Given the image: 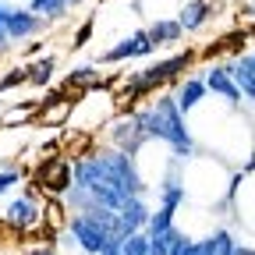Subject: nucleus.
Returning <instances> with one entry per match:
<instances>
[{"mask_svg": "<svg viewBox=\"0 0 255 255\" xmlns=\"http://www.w3.org/2000/svg\"><path fill=\"white\" fill-rule=\"evenodd\" d=\"M184 202V184L177 181V177H167L163 184H159V206H170V209H177Z\"/></svg>", "mask_w": 255, "mask_h": 255, "instance_id": "obj_15", "label": "nucleus"}, {"mask_svg": "<svg viewBox=\"0 0 255 255\" xmlns=\"http://www.w3.org/2000/svg\"><path fill=\"white\" fill-rule=\"evenodd\" d=\"M138 114H142V121H145L149 138L167 142V145L174 149V156H181V159L195 156V138H191L188 124H184V114H181V107H177L174 96H159L156 103L142 107Z\"/></svg>", "mask_w": 255, "mask_h": 255, "instance_id": "obj_1", "label": "nucleus"}, {"mask_svg": "<svg viewBox=\"0 0 255 255\" xmlns=\"http://www.w3.org/2000/svg\"><path fill=\"white\" fill-rule=\"evenodd\" d=\"M64 4H78V0H64Z\"/></svg>", "mask_w": 255, "mask_h": 255, "instance_id": "obj_25", "label": "nucleus"}, {"mask_svg": "<svg viewBox=\"0 0 255 255\" xmlns=\"http://www.w3.org/2000/svg\"><path fill=\"white\" fill-rule=\"evenodd\" d=\"M110 142H114V149H121V152H128V156H138L142 145L149 142V131H145L142 114L131 110V114L117 117V121L110 124Z\"/></svg>", "mask_w": 255, "mask_h": 255, "instance_id": "obj_3", "label": "nucleus"}, {"mask_svg": "<svg viewBox=\"0 0 255 255\" xmlns=\"http://www.w3.org/2000/svg\"><path fill=\"white\" fill-rule=\"evenodd\" d=\"M92 28H96V18H85V21L78 25V32H75V39H71V50H82V46L92 39Z\"/></svg>", "mask_w": 255, "mask_h": 255, "instance_id": "obj_20", "label": "nucleus"}, {"mask_svg": "<svg viewBox=\"0 0 255 255\" xmlns=\"http://www.w3.org/2000/svg\"><path fill=\"white\" fill-rule=\"evenodd\" d=\"M0 28H4L7 43H21L43 28V18L32 7H18V4H4L0 0Z\"/></svg>", "mask_w": 255, "mask_h": 255, "instance_id": "obj_4", "label": "nucleus"}, {"mask_svg": "<svg viewBox=\"0 0 255 255\" xmlns=\"http://www.w3.org/2000/svg\"><path fill=\"white\" fill-rule=\"evenodd\" d=\"M18 181H21V174H18L14 167H4V170H0V195H7Z\"/></svg>", "mask_w": 255, "mask_h": 255, "instance_id": "obj_22", "label": "nucleus"}, {"mask_svg": "<svg viewBox=\"0 0 255 255\" xmlns=\"http://www.w3.org/2000/svg\"><path fill=\"white\" fill-rule=\"evenodd\" d=\"M21 255H57V252H53L50 245H36V248H25Z\"/></svg>", "mask_w": 255, "mask_h": 255, "instance_id": "obj_23", "label": "nucleus"}, {"mask_svg": "<svg viewBox=\"0 0 255 255\" xmlns=\"http://www.w3.org/2000/svg\"><path fill=\"white\" fill-rule=\"evenodd\" d=\"M209 18H213V4H209V0H184V7L177 11V21H181L184 32H199Z\"/></svg>", "mask_w": 255, "mask_h": 255, "instance_id": "obj_10", "label": "nucleus"}, {"mask_svg": "<svg viewBox=\"0 0 255 255\" xmlns=\"http://www.w3.org/2000/svg\"><path fill=\"white\" fill-rule=\"evenodd\" d=\"M4 220L11 223L14 231H32L36 223L43 220V209H39V191L28 188L21 199H14L7 209H4Z\"/></svg>", "mask_w": 255, "mask_h": 255, "instance_id": "obj_6", "label": "nucleus"}, {"mask_svg": "<svg viewBox=\"0 0 255 255\" xmlns=\"http://www.w3.org/2000/svg\"><path fill=\"white\" fill-rule=\"evenodd\" d=\"M231 255H238V252H231Z\"/></svg>", "mask_w": 255, "mask_h": 255, "instance_id": "obj_27", "label": "nucleus"}, {"mask_svg": "<svg viewBox=\"0 0 255 255\" xmlns=\"http://www.w3.org/2000/svg\"><path fill=\"white\" fill-rule=\"evenodd\" d=\"M248 57H252V64H255V53H248Z\"/></svg>", "mask_w": 255, "mask_h": 255, "instance_id": "obj_26", "label": "nucleus"}, {"mask_svg": "<svg viewBox=\"0 0 255 255\" xmlns=\"http://www.w3.org/2000/svg\"><path fill=\"white\" fill-rule=\"evenodd\" d=\"M149 53H156V43L149 39V32L145 28H138V32H131V36H124L117 46H110V50H103L96 60H103V64H117V60H131V57H149Z\"/></svg>", "mask_w": 255, "mask_h": 255, "instance_id": "obj_7", "label": "nucleus"}, {"mask_svg": "<svg viewBox=\"0 0 255 255\" xmlns=\"http://www.w3.org/2000/svg\"><path fill=\"white\" fill-rule=\"evenodd\" d=\"M174 213H177V209H170V206H159L156 213H149L145 234H163V231H170V227H174Z\"/></svg>", "mask_w": 255, "mask_h": 255, "instance_id": "obj_16", "label": "nucleus"}, {"mask_svg": "<svg viewBox=\"0 0 255 255\" xmlns=\"http://www.w3.org/2000/svg\"><path fill=\"white\" fill-rule=\"evenodd\" d=\"M231 75H234L241 96L255 103V64H252V57H238V60L231 64Z\"/></svg>", "mask_w": 255, "mask_h": 255, "instance_id": "obj_13", "label": "nucleus"}, {"mask_svg": "<svg viewBox=\"0 0 255 255\" xmlns=\"http://www.w3.org/2000/svg\"><path fill=\"white\" fill-rule=\"evenodd\" d=\"M174 227H177V223H174ZM174 227L163 231V234H149V255H167V252H170V234H174Z\"/></svg>", "mask_w": 255, "mask_h": 255, "instance_id": "obj_19", "label": "nucleus"}, {"mask_svg": "<svg viewBox=\"0 0 255 255\" xmlns=\"http://www.w3.org/2000/svg\"><path fill=\"white\" fill-rule=\"evenodd\" d=\"M149 213H152V209H149L145 195L124 199V206L117 209V238H128V234H135V231H145Z\"/></svg>", "mask_w": 255, "mask_h": 255, "instance_id": "obj_8", "label": "nucleus"}, {"mask_svg": "<svg viewBox=\"0 0 255 255\" xmlns=\"http://www.w3.org/2000/svg\"><path fill=\"white\" fill-rule=\"evenodd\" d=\"M0 50H4V46H0Z\"/></svg>", "mask_w": 255, "mask_h": 255, "instance_id": "obj_28", "label": "nucleus"}, {"mask_svg": "<svg viewBox=\"0 0 255 255\" xmlns=\"http://www.w3.org/2000/svg\"><path fill=\"white\" fill-rule=\"evenodd\" d=\"M53 68H57V60H53V57H43V60H36V64H28V85H36V89L50 85Z\"/></svg>", "mask_w": 255, "mask_h": 255, "instance_id": "obj_14", "label": "nucleus"}, {"mask_svg": "<svg viewBox=\"0 0 255 255\" xmlns=\"http://www.w3.org/2000/svg\"><path fill=\"white\" fill-rule=\"evenodd\" d=\"M191 60H195V53H191V50H184V53L167 57V60H156V64H149V68L135 71L131 78L124 82V89L117 92V100H121V103H131V100H138V96H149L156 85H167V82H174L181 71H188V68H191Z\"/></svg>", "mask_w": 255, "mask_h": 255, "instance_id": "obj_2", "label": "nucleus"}, {"mask_svg": "<svg viewBox=\"0 0 255 255\" xmlns=\"http://www.w3.org/2000/svg\"><path fill=\"white\" fill-rule=\"evenodd\" d=\"M206 89L209 92H216L220 100H227L231 107H241V89H238V82H234V75H231V68H209V75H206Z\"/></svg>", "mask_w": 255, "mask_h": 255, "instance_id": "obj_9", "label": "nucleus"}, {"mask_svg": "<svg viewBox=\"0 0 255 255\" xmlns=\"http://www.w3.org/2000/svg\"><path fill=\"white\" fill-rule=\"evenodd\" d=\"M124 255H149V234L145 231H135L124 238Z\"/></svg>", "mask_w": 255, "mask_h": 255, "instance_id": "obj_18", "label": "nucleus"}, {"mask_svg": "<svg viewBox=\"0 0 255 255\" xmlns=\"http://www.w3.org/2000/svg\"><path fill=\"white\" fill-rule=\"evenodd\" d=\"M202 96H206V78H188V82H181V85H177L174 100H177L181 114H191V110L202 103Z\"/></svg>", "mask_w": 255, "mask_h": 255, "instance_id": "obj_11", "label": "nucleus"}, {"mask_svg": "<svg viewBox=\"0 0 255 255\" xmlns=\"http://www.w3.org/2000/svg\"><path fill=\"white\" fill-rule=\"evenodd\" d=\"M234 252L238 255H255V248H248V245H234Z\"/></svg>", "mask_w": 255, "mask_h": 255, "instance_id": "obj_24", "label": "nucleus"}, {"mask_svg": "<svg viewBox=\"0 0 255 255\" xmlns=\"http://www.w3.org/2000/svg\"><path fill=\"white\" fill-rule=\"evenodd\" d=\"M21 82H28V68H14V71H7L4 78H0V92H7V89H14V85H21Z\"/></svg>", "mask_w": 255, "mask_h": 255, "instance_id": "obj_21", "label": "nucleus"}, {"mask_svg": "<svg viewBox=\"0 0 255 255\" xmlns=\"http://www.w3.org/2000/svg\"><path fill=\"white\" fill-rule=\"evenodd\" d=\"M145 32H149V39H152L156 46H170V43H177V39L184 36V28H181L177 18H156Z\"/></svg>", "mask_w": 255, "mask_h": 255, "instance_id": "obj_12", "label": "nucleus"}, {"mask_svg": "<svg viewBox=\"0 0 255 255\" xmlns=\"http://www.w3.org/2000/svg\"><path fill=\"white\" fill-rule=\"evenodd\" d=\"M71 177H75L71 159H64V156H46L43 167H39V174H36V188L50 191V195H64V191L71 188Z\"/></svg>", "mask_w": 255, "mask_h": 255, "instance_id": "obj_5", "label": "nucleus"}, {"mask_svg": "<svg viewBox=\"0 0 255 255\" xmlns=\"http://www.w3.org/2000/svg\"><path fill=\"white\" fill-rule=\"evenodd\" d=\"M100 85V71L92 68V64H85V68H75L71 78H68V89H92Z\"/></svg>", "mask_w": 255, "mask_h": 255, "instance_id": "obj_17", "label": "nucleus"}]
</instances>
